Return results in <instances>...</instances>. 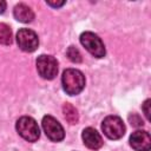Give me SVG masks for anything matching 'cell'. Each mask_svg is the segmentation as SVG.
Returning a JSON list of instances; mask_svg holds the SVG:
<instances>
[{
  "mask_svg": "<svg viewBox=\"0 0 151 151\" xmlns=\"http://www.w3.org/2000/svg\"><path fill=\"white\" fill-rule=\"evenodd\" d=\"M12 29L8 25L0 22V44L1 45H11L12 44Z\"/></svg>",
  "mask_w": 151,
  "mask_h": 151,
  "instance_id": "cell-12",
  "label": "cell"
},
{
  "mask_svg": "<svg viewBox=\"0 0 151 151\" xmlns=\"http://www.w3.org/2000/svg\"><path fill=\"white\" fill-rule=\"evenodd\" d=\"M42 129L45 134L52 142H60L65 137V131L61 124L52 116H45L42 118Z\"/></svg>",
  "mask_w": 151,
  "mask_h": 151,
  "instance_id": "cell-7",
  "label": "cell"
},
{
  "mask_svg": "<svg viewBox=\"0 0 151 151\" xmlns=\"http://www.w3.org/2000/svg\"><path fill=\"white\" fill-rule=\"evenodd\" d=\"M63 113H64L65 119H66L70 124H77V123H78L79 114H78L77 109H76L73 105H71V104H68V103L64 104V106H63Z\"/></svg>",
  "mask_w": 151,
  "mask_h": 151,
  "instance_id": "cell-11",
  "label": "cell"
},
{
  "mask_svg": "<svg viewBox=\"0 0 151 151\" xmlns=\"http://www.w3.org/2000/svg\"><path fill=\"white\" fill-rule=\"evenodd\" d=\"M17 44L25 52H34L39 46V39L34 31L29 28H20L17 33Z\"/></svg>",
  "mask_w": 151,
  "mask_h": 151,
  "instance_id": "cell-6",
  "label": "cell"
},
{
  "mask_svg": "<svg viewBox=\"0 0 151 151\" xmlns=\"http://www.w3.org/2000/svg\"><path fill=\"white\" fill-rule=\"evenodd\" d=\"M13 15L14 18L20 21V22H24V24H27V22H31L33 19H34V13L33 11L31 9V7H28L27 5L25 4H18L14 9H13Z\"/></svg>",
  "mask_w": 151,
  "mask_h": 151,
  "instance_id": "cell-10",
  "label": "cell"
},
{
  "mask_svg": "<svg viewBox=\"0 0 151 151\" xmlns=\"http://www.w3.org/2000/svg\"><path fill=\"white\" fill-rule=\"evenodd\" d=\"M130 145L136 151H150L151 149V137L146 131H134L130 136Z\"/></svg>",
  "mask_w": 151,
  "mask_h": 151,
  "instance_id": "cell-8",
  "label": "cell"
},
{
  "mask_svg": "<svg viewBox=\"0 0 151 151\" xmlns=\"http://www.w3.org/2000/svg\"><path fill=\"white\" fill-rule=\"evenodd\" d=\"M46 4L48 5V6H52V7H60V6H63L64 4H65V1H46Z\"/></svg>",
  "mask_w": 151,
  "mask_h": 151,
  "instance_id": "cell-15",
  "label": "cell"
},
{
  "mask_svg": "<svg viewBox=\"0 0 151 151\" xmlns=\"http://www.w3.org/2000/svg\"><path fill=\"white\" fill-rule=\"evenodd\" d=\"M101 130L109 139H119L125 133V125L118 116H107L101 123Z\"/></svg>",
  "mask_w": 151,
  "mask_h": 151,
  "instance_id": "cell-4",
  "label": "cell"
},
{
  "mask_svg": "<svg viewBox=\"0 0 151 151\" xmlns=\"http://www.w3.org/2000/svg\"><path fill=\"white\" fill-rule=\"evenodd\" d=\"M6 9V1L4 0H0V14H2Z\"/></svg>",
  "mask_w": 151,
  "mask_h": 151,
  "instance_id": "cell-16",
  "label": "cell"
},
{
  "mask_svg": "<svg viewBox=\"0 0 151 151\" xmlns=\"http://www.w3.org/2000/svg\"><path fill=\"white\" fill-rule=\"evenodd\" d=\"M81 138H83L84 144L88 149H91V150H98L104 144L100 133L96 129H93V127H86V129H84L83 130V133H81Z\"/></svg>",
  "mask_w": 151,
  "mask_h": 151,
  "instance_id": "cell-9",
  "label": "cell"
},
{
  "mask_svg": "<svg viewBox=\"0 0 151 151\" xmlns=\"http://www.w3.org/2000/svg\"><path fill=\"white\" fill-rule=\"evenodd\" d=\"M150 99H146L143 104V111H144V114L146 117L147 120H150Z\"/></svg>",
  "mask_w": 151,
  "mask_h": 151,
  "instance_id": "cell-14",
  "label": "cell"
},
{
  "mask_svg": "<svg viewBox=\"0 0 151 151\" xmlns=\"http://www.w3.org/2000/svg\"><path fill=\"white\" fill-rule=\"evenodd\" d=\"M61 84L68 96L79 94L85 87V76L77 68H67L61 76Z\"/></svg>",
  "mask_w": 151,
  "mask_h": 151,
  "instance_id": "cell-1",
  "label": "cell"
},
{
  "mask_svg": "<svg viewBox=\"0 0 151 151\" xmlns=\"http://www.w3.org/2000/svg\"><path fill=\"white\" fill-rule=\"evenodd\" d=\"M37 70L41 78L51 80L58 74V61L54 57L41 54L37 58Z\"/></svg>",
  "mask_w": 151,
  "mask_h": 151,
  "instance_id": "cell-5",
  "label": "cell"
},
{
  "mask_svg": "<svg viewBox=\"0 0 151 151\" xmlns=\"http://www.w3.org/2000/svg\"><path fill=\"white\" fill-rule=\"evenodd\" d=\"M15 129L18 133L27 142H35L40 137V130L38 123L32 118L24 116L17 120Z\"/></svg>",
  "mask_w": 151,
  "mask_h": 151,
  "instance_id": "cell-2",
  "label": "cell"
},
{
  "mask_svg": "<svg viewBox=\"0 0 151 151\" xmlns=\"http://www.w3.org/2000/svg\"><path fill=\"white\" fill-rule=\"evenodd\" d=\"M80 42L86 48V51L90 52L96 58H103L105 55V53H106L104 42L93 32H84V33H81Z\"/></svg>",
  "mask_w": 151,
  "mask_h": 151,
  "instance_id": "cell-3",
  "label": "cell"
},
{
  "mask_svg": "<svg viewBox=\"0 0 151 151\" xmlns=\"http://www.w3.org/2000/svg\"><path fill=\"white\" fill-rule=\"evenodd\" d=\"M66 54H67L68 59H70L72 63L78 64V63H81V60H83V58H81V54H80L79 50H78V48H76L74 46H70V47L67 48V51H66Z\"/></svg>",
  "mask_w": 151,
  "mask_h": 151,
  "instance_id": "cell-13",
  "label": "cell"
}]
</instances>
